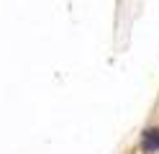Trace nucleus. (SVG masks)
Returning <instances> with one entry per match:
<instances>
[{
    "instance_id": "obj_1",
    "label": "nucleus",
    "mask_w": 159,
    "mask_h": 154,
    "mask_svg": "<svg viewBox=\"0 0 159 154\" xmlns=\"http://www.w3.org/2000/svg\"><path fill=\"white\" fill-rule=\"evenodd\" d=\"M144 152H157L159 149V128H149L144 133V141H141Z\"/></svg>"
}]
</instances>
